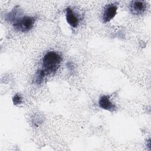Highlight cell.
<instances>
[{
  "mask_svg": "<svg viewBox=\"0 0 151 151\" xmlns=\"http://www.w3.org/2000/svg\"><path fill=\"white\" fill-rule=\"evenodd\" d=\"M61 61V56L58 52L54 51L46 52L42 58V68L39 70L35 75V83L41 84L45 77L54 73L59 68Z\"/></svg>",
  "mask_w": 151,
  "mask_h": 151,
  "instance_id": "6da1fadb",
  "label": "cell"
},
{
  "mask_svg": "<svg viewBox=\"0 0 151 151\" xmlns=\"http://www.w3.org/2000/svg\"><path fill=\"white\" fill-rule=\"evenodd\" d=\"M146 4L142 1H133L130 4V10L134 14H142L146 10Z\"/></svg>",
  "mask_w": 151,
  "mask_h": 151,
  "instance_id": "8992f818",
  "label": "cell"
},
{
  "mask_svg": "<svg viewBox=\"0 0 151 151\" xmlns=\"http://www.w3.org/2000/svg\"><path fill=\"white\" fill-rule=\"evenodd\" d=\"M65 18L68 24L73 28L77 27L80 20L76 13H75L71 8H67L65 11Z\"/></svg>",
  "mask_w": 151,
  "mask_h": 151,
  "instance_id": "277c9868",
  "label": "cell"
},
{
  "mask_svg": "<svg viewBox=\"0 0 151 151\" xmlns=\"http://www.w3.org/2000/svg\"><path fill=\"white\" fill-rule=\"evenodd\" d=\"M117 10V6L114 4H110L107 5L102 14V20L104 23L109 22L116 15Z\"/></svg>",
  "mask_w": 151,
  "mask_h": 151,
  "instance_id": "3957f363",
  "label": "cell"
},
{
  "mask_svg": "<svg viewBox=\"0 0 151 151\" xmlns=\"http://www.w3.org/2000/svg\"><path fill=\"white\" fill-rule=\"evenodd\" d=\"M18 10L12 11L8 14L7 19L13 25L14 28L21 32H27L30 31L35 22V18L32 17L23 16L17 17Z\"/></svg>",
  "mask_w": 151,
  "mask_h": 151,
  "instance_id": "7a4b0ae2",
  "label": "cell"
},
{
  "mask_svg": "<svg viewBox=\"0 0 151 151\" xmlns=\"http://www.w3.org/2000/svg\"><path fill=\"white\" fill-rule=\"evenodd\" d=\"M99 105L101 109L111 112H113L116 109L115 104L110 101L109 96L107 95H103L100 97Z\"/></svg>",
  "mask_w": 151,
  "mask_h": 151,
  "instance_id": "5b68a950",
  "label": "cell"
},
{
  "mask_svg": "<svg viewBox=\"0 0 151 151\" xmlns=\"http://www.w3.org/2000/svg\"><path fill=\"white\" fill-rule=\"evenodd\" d=\"M12 102L15 105H19L22 102V98L19 94H15L12 98Z\"/></svg>",
  "mask_w": 151,
  "mask_h": 151,
  "instance_id": "52a82bcc",
  "label": "cell"
}]
</instances>
